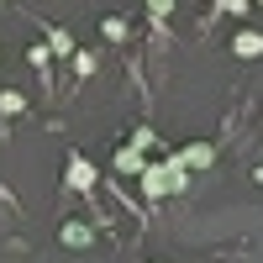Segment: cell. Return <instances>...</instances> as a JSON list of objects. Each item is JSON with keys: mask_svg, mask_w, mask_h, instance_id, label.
Here are the masks:
<instances>
[{"mask_svg": "<svg viewBox=\"0 0 263 263\" xmlns=\"http://www.w3.org/2000/svg\"><path fill=\"white\" fill-rule=\"evenodd\" d=\"M137 179H142V195H147V200H168V168H163V158L147 163Z\"/></svg>", "mask_w": 263, "mask_h": 263, "instance_id": "cell-1", "label": "cell"}, {"mask_svg": "<svg viewBox=\"0 0 263 263\" xmlns=\"http://www.w3.org/2000/svg\"><path fill=\"white\" fill-rule=\"evenodd\" d=\"M63 179H69V190H90L100 174H95V163H90V158H79V153H74V158H69V174H63Z\"/></svg>", "mask_w": 263, "mask_h": 263, "instance_id": "cell-2", "label": "cell"}, {"mask_svg": "<svg viewBox=\"0 0 263 263\" xmlns=\"http://www.w3.org/2000/svg\"><path fill=\"white\" fill-rule=\"evenodd\" d=\"M174 158H179L184 168H211V163H216V147H211V142H190V147L174 153Z\"/></svg>", "mask_w": 263, "mask_h": 263, "instance_id": "cell-3", "label": "cell"}, {"mask_svg": "<svg viewBox=\"0 0 263 263\" xmlns=\"http://www.w3.org/2000/svg\"><path fill=\"white\" fill-rule=\"evenodd\" d=\"M232 53H237V58H263V32H253V27L237 32V37H232Z\"/></svg>", "mask_w": 263, "mask_h": 263, "instance_id": "cell-4", "label": "cell"}, {"mask_svg": "<svg viewBox=\"0 0 263 263\" xmlns=\"http://www.w3.org/2000/svg\"><path fill=\"white\" fill-rule=\"evenodd\" d=\"M111 163H116V174H132V179H137V174L147 168V158H142V153H137V147H132V142H126V147L116 153V158H111Z\"/></svg>", "mask_w": 263, "mask_h": 263, "instance_id": "cell-5", "label": "cell"}, {"mask_svg": "<svg viewBox=\"0 0 263 263\" xmlns=\"http://www.w3.org/2000/svg\"><path fill=\"white\" fill-rule=\"evenodd\" d=\"M90 242H95L90 221H69V227H63V248H90Z\"/></svg>", "mask_w": 263, "mask_h": 263, "instance_id": "cell-6", "label": "cell"}, {"mask_svg": "<svg viewBox=\"0 0 263 263\" xmlns=\"http://www.w3.org/2000/svg\"><path fill=\"white\" fill-rule=\"evenodd\" d=\"M163 168H168V195H179V190L190 184V168H184L179 158H174V153H168V158H163Z\"/></svg>", "mask_w": 263, "mask_h": 263, "instance_id": "cell-7", "label": "cell"}, {"mask_svg": "<svg viewBox=\"0 0 263 263\" xmlns=\"http://www.w3.org/2000/svg\"><path fill=\"white\" fill-rule=\"evenodd\" d=\"M27 111V95L21 90H0V116H21Z\"/></svg>", "mask_w": 263, "mask_h": 263, "instance_id": "cell-8", "label": "cell"}, {"mask_svg": "<svg viewBox=\"0 0 263 263\" xmlns=\"http://www.w3.org/2000/svg\"><path fill=\"white\" fill-rule=\"evenodd\" d=\"M100 32H105V42H126V16H105Z\"/></svg>", "mask_w": 263, "mask_h": 263, "instance_id": "cell-9", "label": "cell"}, {"mask_svg": "<svg viewBox=\"0 0 263 263\" xmlns=\"http://www.w3.org/2000/svg\"><path fill=\"white\" fill-rule=\"evenodd\" d=\"M53 53H74V37H69V32H58V27L48 32V58H53Z\"/></svg>", "mask_w": 263, "mask_h": 263, "instance_id": "cell-10", "label": "cell"}, {"mask_svg": "<svg viewBox=\"0 0 263 263\" xmlns=\"http://www.w3.org/2000/svg\"><path fill=\"white\" fill-rule=\"evenodd\" d=\"M142 6H147V16H153V21H163V16H174V0H142Z\"/></svg>", "mask_w": 263, "mask_h": 263, "instance_id": "cell-11", "label": "cell"}, {"mask_svg": "<svg viewBox=\"0 0 263 263\" xmlns=\"http://www.w3.org/2000/svg\"><path fill=\"white\" fill-rule=\"evenodd\" d=\"M153 142H158V137H153V126H137V132H132V147H137V153L153 147Z\"/></svg>", "mask_w": 263, "mask_h": 263, "instance_id": "cell-12", "label": "cell"}, {"mask_svg": "<svg viewBox=\"0 0 263 263\" xmlns=\"http://www.w3.org/2000/svg\"><path fill=\"white\" fill-rule=\"evenodd\" d=\"M74 69H79V79L95 74V53H74Z\"/></svg>", "mask_w": 263, "mask_h": 263, "instance_id": "cell-13", "label": "cell"}, {"mask_svg": "<svg viewBox=\"0 0 263 263\" xmlns=\"http://www.w3.org/2000/svg\"><path fill=\"white\" fill-rule=\"evenodd\" d=\"M27 58L37 63V69H48V48H42V42H32V48H27Z\"/></svg>", "mask_w": 263, "mask_h": 263, "instance_id": "cell-14", "label": "cell"}, {"mask_svg": "<svg viewBox=\"0 0 263 263\" xmlns=\"http://www.w3.org/2000/svg\"><path fill=\"white\" fill-rule=\"evenodd\" d=\"M248 6H253V0H221V11H227V16H242Z\"/></svg>", "mask_w": 263, "mask_h": 263, "instance_id": "cell-15", "label": "cell"}, {"mask_svg": "<svg viewBox=\"0 0 263 263\" xmlns=\"http://www.w3.org/2000/svg\"><path fill=\"white\" fill-rule=\"evenodd\" d=\"M258 6H263V0H258Z\"/></svg>", "mask_w": 263, "mask_h": 263, "instance_id": "cell-16", "label": "cell"}]
</instances>
